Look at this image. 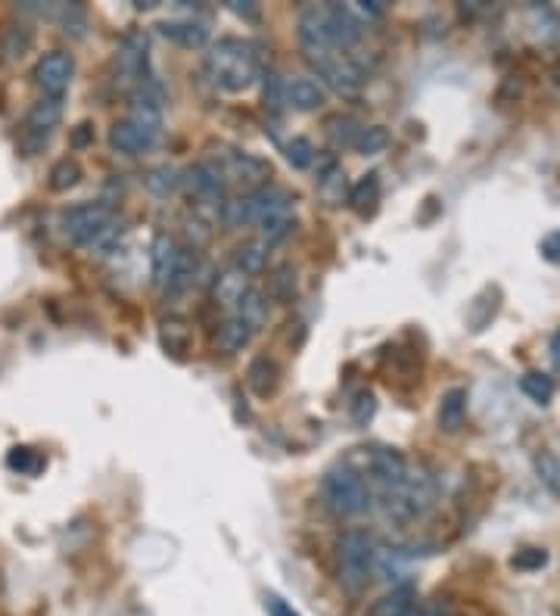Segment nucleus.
<instances>
[{"label":"nucleus","mask_w":560,"mask_h":616,"mask_svg":"<svg viewBox=\"0 0 560 616\" xmlns=\"http://www.w3.org/2000/svg\"><path fill=\"white\" fill-rule=\"evenodd\" d=\"M246 206H249V221H268L274 215H284L290 212V193L280 190L274 184H265L259 190H249L246 193Z\"/></svg>","instance_id":"2eb2a0df"},{"label":"nucleus","mask_w":560,"mask_h":616,"mask_svg":"<svg viewBox=\"0 0 560 616\" xmlns=\"http://www.w3.org/2000/svg\"><path fill=\"white\" fill-rule=\"evenodd\" d=\"M147 66H150V38L144 28H131L119 38L116 56H112V75L119 84H134V91L140 84H147Z\"/></svg>","instance_id":"39448f33"},{"label":"nucleus","mask_w":560,"mask_h":616,"mask_svg":"<svg viewBox=\"0 0 560 616\" xmlns=\"http://www.w3.org/2000/svg\"><path fill=\"white\" fill-rule=\"evenodd\" d=\"M153 144H156V137L147 134V131H140L128 119H122V122H116L109 128V147L116 153H122V156H140V153H147Z\"/></svg>","instance_id":"6ab92c4d"},{"label":"nucleus","mask_w":560,"mask_h":616,"mask_svg":"<svg viewBox=\"0 0 560 616\" xmlns=\"http://www.w3.org/2000/svg\"><path fill=\"white\" fill-rule=\"evenodd\" d=\"M81 181V165L75 162V159H60L56 162L53 168H50V190H56V193H66V190H72L75 184Z\"/></svg>","instance_id":"e433bc0d"},{"label":"nucleus","mask_w":560,"mask_h":616,"mask_svg":"<svg viewBox=\"0 0 560 616\" xmlns=\"http://www.w3.org/2000/svg\"><path fill=\"white\" fill-rule=\"evenodd\" d=\"M532 467H536V476L542 480V486L560 498V458L551 455V452H536V458H532Z\"/></svg>","instance_id":"f704fd0d"},{"label":"nucleus","mask_w":560,"mask_h":616,"mask_svg":"<svg viewBox=\"0 0 560 616\" xmlns=\"http://www.w3.org/2000/svg\"><path fill=\"white\" fill-rule=\"evenodd\" d=\"M32 47V28L25 22H13L4 28V35H0V50H4L7 60H19V56Z\"/></svg>","instance_id":"7c9ffc66"},{"label":"nucleus","mask_w":560,"mask_h":616,"mask_svg":"<svg viewBox=\"0 0 560 616\" xmlns=\"http://www.w3.org/2000/svg\"><path fill=\"white\" fill-rule=\"evenodd\" d=\"M551 358H554V364L560 368V330L551 336Z\"/></svg>","instance_id":"864d4df0"},{"label":"nucleus","mask_w":560,"mask_h":616,"mask_svg":"<svg viewBox=\"0 0 560 616\" xmlns=\"http://www.w3.org/2000/svg\"><path fill=\"white\" fill-rule=\"evenodd\" d=\"M7 467L16 470V473H38L44 467V458L35 452V448L16 445V448H10V455H7Z\"/></svg>","instance_id":"37998d69"},{"label":"nucleus","mask_w":560,"mask_h":616,"mask_svg":"<svg viewBox=\"0 0 560 616\" xmlns=\"http://www.w3.org/2000/svg\"><path fill=\"white\" fill-rule=\"evenodd\" d=\"M246 386L256 392L259 399H268L277 389V364L268 355H256L246 368Z\"/></svg>","instance_id":"a878e982"},{"label":"nucleus","mask_w":560,"mask_h":616,"mask_svg":"<svg viewBox=\"0 0 560 616\" xmlns=\"http://www.w3.org/2000/svg\"><path fill=\"white\" fill-rule=\"evenodd\" d=\"M293 228H296V221H293L290 212L274 215V218L262 221V228H259V243H262L265 249H271V246H277V243H284V240L293 234Z\"/></svg>","instance_id":"473e14b6"},{"label":"nucleus","mask_w":560,"mask_h":616,"mask_svg":"<svg viewBox=\"0 0 560 616\" xmlns=\"http://www.w3.org/2000/svg\"><path fill=\"white\" fill-rule=\"evenodd\" d=\"M520 392L536 405H548L554 399V380L542 371H526L520 377Z\"/></svg>","instance_id":"2f4dec72"},{"label":"nucleus","mask_w":560,"mask_h":616,"mask_svg":"<svg viewBox=\"0 0 560 616\" xmlns=\"http://www.w3.org/2000/svg\"><path fill=\"white\" fill-rule=\"evenodd\" d=\"M116 221V209L109 203H78L63 212V234L75 246H91L109 224Z\"/></svg>","instance_id":"423d86ee"},{"label":"nucleus","mask_w":560,"mask_h":616,"mask_svg":"<svg viewBox=\"0 0 560 616\" xmlns=\"http://www.w3.org/2000/svg\"><path fill=\"white\" fill-rule=\"evenodd\" d=\"M411 616H448L442 607H424V610H414Z\"/></svg>","instance_id":"5fc2aeb1"},{"label":"nucleus","mask_w":560,"mask_h":616,"mask_svg":"<svg viewBox=\"0 0 560 616\" xmlns=\"http://www.w3.org/2000/svg\"><path fill=\"white\" fill-rule=\"evenodd\" d=\"M464 417H467V389L455 386L442 396L439 411H436V424L442 433H458L464 427Z\"/></svg>","instance_id":"5701e85b"},{"label":"nucleus","mask_w":560,"mask_h":616,"mask_svg":"<svg viewBox=\"0 0 560 616\" xmlns=\"http://www.w3.org/2000/svg\"><path fill=\"white\" fill-rule=\"evenodd\" d=\"M159 35L165 41H172L184 50H200L209 44V28L206 22H196V19H168L159 25Z\"/></svg>","instance_id":"f3484780"},{"label":"nucleus","mask_w":560,"mask_h":616,"mask_svg":"<svg viewBox=\"0 0 560 616\" xmlns=\"http://www.w3.org/2000/svg\"><path fill=\"white\" fill-rule=\"evenodd\" d=\"M178 252H181V243L168 234H159L153 240V249H150V274H153V284L159 290H165L168 277L175 271V262H178Z\"/></svg>","instance_id":"aec40b11"},{"label":"nucleus","mask_w":560,"mask_h":616,"mask_svg":"<svg viewBox=\"0 0 560 616\" xmlns=\"http://www.w3.org/2000/svg\"><path fill=\"white\" fill-rule=\"evenodd\" d=\"M265 312H268V299H265V293H259L256 287H249L246 290V296L237 302V308H234V315H240V318H246L249 324H262L265 321Z\"/></svg>","instance_id":"4c0bfd02"},{"label":"nucleus","mask_w":560,"mask_h":616,"mask_svg":"<svg viewBox=\"0 0 560 616\" xmlns=\"http://www.w3.org/2000/svg\"><path fill=\"white\" fill-rule=\"evenodd\" d=\"M299 44L305 50V56H318V53H327V50H340L333 44V35H330V22H327V10L324 4H305L299 10Z\"/></svg>","instance_id":"9d476101"},{"label":"nucleus","mask_w":560,"mask_h":616,"mask_svg":"<svg viewBox=\"0 0 560 616\" xmlns=\"http://www.w3.org/2000/svg\"><path fill=\"white\" fill-rule=\"evenodd\" d=\"M308 63H312V69L318 72L324 84H330V88L343 97H355L361 91L364 78H368L346 50H327L318 56H308Z\"/></svg>","instance_id":"0eeeda50"},{"label":"nucleus","mask_w":560,"mask_h":616,"mask_svg":"<svg viewBox=\"0 0 560 616\" xmlns=\"http://www.w3.org/2000/svg\"><path fill=\"white\" fill-rule=\"evenodd\" d=\"M181 187H187V193L200 206H209L215 212H221V206L228 203V181H224L221 165H215V162L190 165L181 175Z\"/></svg>","instance_id":"6e6552de"},{"label":"nucleus","mask_w":560,"mask_h":616,"mask_svg":"<svg viewBox=\"0 0 560 616\" xmlns=\"http://www.w3.org/2000/svg\"><path fill=\"white\" fill-rule=\"evenodd\" d=\"M377 196H380V175L371 172V175H364L361 181H355L349 187V206L361 215H368L377 203Z\"/></svg>","instance_id":"c85d7f7f"},{"label":"nucleus","mask_w":560,"mask_h":616,"mask_svg":"<svg viewBox=\"0 0 560 616\" xmlns=\"http://www.w3.org/2000/svg\"><path fill=\"white\" fill-rule=\"evenodd\" d=\"M268 293H271V299H277V302L293 299V293H296V271H293L290 265L274 268L271 277H268Z\"/></svg>","instance_id":"ea45409f"},{"label":"nucleus","mask_w":560,"mask_h":616,"mask_svg":"<svg viewBox=\"0 0 560 616\" xmlns=\"http://www.w3.org/2000/svg\"><path fill=\"white\" fill-rule=\"evenodd\" d=\"M539 249H542V256H545L548 262H560V231L548 234V237L539 243Z\"/></svg>","instance_id":"09e8293b"},{"label":"nucleus","mask_w":560,"mask_h":616,"mask_svg":"<svg viewBox=\"0 0 560 616\" xmlns=\"http://www.w3.org/2000/svg\"><path fill=\"white\" fill-rule=\"evenodd\" d=\"M88 144H94V125H91V122H81V125L72 131V147L81 150V147H88Z\"/></svg>","instance_id":"de8ad7c7"},{"label":"nucleus","mask_w":560,"mask_h":616,"mask_svg":"<svg viewBox=\"0 0 560 616\" xmlns=\"http://www.w3.org/2000/svg\"><path fill=\"white\" fill-rule=\"evenodd\" d=\"M414 601H417V588L411 582H399V585H392L389 592H383L364 616H411Z\"/></svg>","instance_id":"a211bd4d"},{"label":"nucleus","mask_w":560,"mask_h":616,"mask_svg":"<svg viewBox=\"0 0 560 616\" xmlns=\"http://www.w3.org/2000/svg\"><path fill=\"white\" fill-rule=\"evenodd\" d=\"M284 153H287V162L293 165V168H312L315 165V156H318V150H315V144L308 137H293V140H287V147H284Z\"/></svg>","instance_id":"a19ab883"},{"label":"nucleus","mask_w":560,"mask_h":616,"mask_svg":"<svg viewBox=\"0 0 560 616\" xmlns=\"http://www.w3.org/2000/svg\"><path fill=\"white\" fill-rule=\"evenodd\" d=\"M252 333H256V324H249V321L240 318V315H231L228 321L218 327L215 340H218V349H221V352L234 355V352H243V349L249 346Z\"/></svg>","instance_id":"393cba45"},{"label":"nucleus","mask_w":560,"mask_h":616,"mask_svg":"<svg viewBox=\"0 0 560 616\" xmlns=\"http://www.w3.org/2000/svg\"><path fill=\"white\" fill-rule=\"evenodd\" d=\"M327 10V22H330V35H333V44L346 50L352 44L361 41L364 35V19H358V13L346 4H324Z\"/></svg>","instance_id":"4468645a"},{"label":"nucleus","mask_w":560,"mask_h":616,"mask_svg":"<svg viewBox=\"0 0 560 616\" xmlns=\"http://www.w3.org/2000/svg\"><path fill=\"white\" fill-rule=\"evenodd\" d=\"M377 570V542L364 529H346L336 536V579L346 592H361Z\"/></svg>","instance_id":"f03ea898"},{"label":"nucleus","mask_w":560,"mask_h":616,"mask_svg":"<svg viewBox=\"0 0 560 616\" xmlns=\"http://www.w3.org/2000/svg\"><path fill=\"white\" fill-rule=\"evenodd\" d=\"M324 100H327V91L315 75L287 78V106H293L296 112H315L324 106Z\"/></svg>","instance_id":"dca6fc26"},{"label":"nucleus","mask_w":560,"mask_h":616,"mask_svg":"<svg viewBox=\"0 0 560 616\" xmlns=\"http://www.w3.org/2000/svg\"><path fill=\"white\" fill-rule=\"evenodd\" d=\"M128 122L137 125L140 131H147L159 137L162 131V94L156 91V84H140L137 91L128 97Z\"/></svg>","instance_id":"9b49d317"},{"label":"nucleus","mask_w":560,"mask_h":616,"mask_svg":"<svg viewBox=\"0 0 560 616\" xmlns=\"http://www.w3.org/2000/svg\"><path fill=\"white\" fill-rule=\"evenodd\" d=\"M246 290H249V277L240 274L237 268H224L212 280V299L221 308H237V302L246 296Z\"/></svg>","instance_id":"4be33fe9"},{"label":"nucleus","mask_w":560,"mask_h":616,"mask_svg":"<svg viewBox=\"0 0 560 616\" xmlns=\"http://www.w3.org/2000/svg\"><path fill=\"white\" fill-rule=\"evenodd\" d=\"M262 103L271 116H280L287 106V78L274 72V69H265L262 72Z\"/></svg>","instance_id":"cd10ccee"},{"label":"nucleus","mask_w":560,"mask_h":616,"mask_svg":"<svg viewBox=\"0 0 560 616\" xmlns=\"http://www.w3.org/2000/svg\"><path fill=\"white\" fill-rule=\"evenodd\" d=\"M72 75H75V60H72V53H66V50L44 53L32 69V81H35V88L41 91V97H63Z\"/></svg>","instance_id":"1a4fd4ad"},{"label":"nucleus","mask_w":560,"mask_h":616,"mask_svg":"<svg viewBox=\"0 0 560 616\" xmlns=\"http://www.w3.org/2000/svg\"><path fill=\"white\" fill-rule=\"evenodd\" d=\"M162 346L172 352V355L187 352V346H190V327H187L184 321H178V318L165 321V324H162Z\"/></svg>","instance_id":"79ce46f5"},{"label":"nucleus","mask_w":560,"mask_h":616,"mask_svg":"<svg viewBox=\"0 0 560 616\" xmlns=\"http://www.w3.org/2000/svg\"><path fill=\"white\" fill-rule=\"evenodd\" d=\"M60 119H63V97H41L32 103V109H28L25 131L47 137L56 125H60Z\"/></svg>","instance_id":"412c9836"},{"label":"nucleus","mask_w":560,"mask_h":616,"mask_svg":"<svg viewBox=\"0 0 560 616\" xmlns=\"http://www.w3.org/2000/svg\"><path fill=\"white\" fill-rule=\"evenodd\" d=\"M265 610H268V616H299L284 598H277V595H268V598H265Z\"/></svg>","instance_id":"8fccbe9b"},{"label":"nucleus","mask_w":560,"mask_h":616,"mask_svg":"<svg viewBox=\"0 0 560 616\" xmlns=\"http://www.w3.org/2000/svg\"><path fill=\"white\" fill-rule=\"evenodd\" d=\"M529 28H532V35H536L542 44H551L560 38V16L554 7L548 4H532L529 7Z\"/></svg>","instance_id":"bb28decb"},{"label":"nucleus","mask_w":560,"mask_h":616,"mask_svg":"<svg viewBox=\"0 0 560 616\" xmlns=\"http://www.w3.org/2000/svg\"><path fill=\"white\" fill-rule=\"evenodd\" d=\"M56 16H60L63 28L72 35H84V25H88V13H84L81 4H63L56 7Z\"/></svg>","instance_id":"49530a36"},{"label":"nucleus","mask_w":560,"mask_h":616,"mask_svg":"<svg viewBox=\"0 0 560 616\" xmlns=\"http://www.w3.org/2000/svg\"><path fill=\"white\" fill-rule=\"evenodd\" d=\"M324 128H327V137L333 147H355L358 131H361V125L352 116H343V112L340 116H330Z\"/></svg>","instance_id":"72a5a7b5"},{"label":"nucleus","mask_w":560,"mask_h":616,"mask_svg":"<svg viewBox=\"0 0 560 616\" xmlns=\"http://www.w3.org/2000/svg\"><path fill=\"white\" fill-rule=\"evenodd\" d=\"M548 564V551L545 548H523L511 557V567L520 573H536Z\"/></svg>","instance_id":"a18cd8bd"},{"label":"nucleus","mask_w":560,"mask_h":616,"mask_svg":"<svg viewBox=\"0 0 560 616\" xmlns=\"http://www.w3.org/2000/svg\"><path fill=\"white\" fill-rule=\"evenodd\" d=\"M386 514L396 517V520H414L424 514L430 504L436 501V480L427 470H417L396 486V489H386Z\"/></svg>","instance_id":"20e7f679"},{"label":"nucleus","mask_w":560,"mask_h":616,"mask_svg":"<svg viewBox=\"0 0 560 616\" xmlns=\"http://www.w3.org/2000/svg\"><path fill=\"white\" fill-rule=\"evenodd\" d=\"M389 147V131L383 125H368L358 131V140H355V150L361 156H377Z\"/></svg>","instance_id":"58836bf2"},{"label":"nucleus","mask_w":560,"mask_h":616,"mask_svg":"<svg viewBox=\"0 0 560 616\" xmlns=\"http://www.w3.org/2000/svg\"><path fill=\"white\" fill-rule=\"evenodd\" d=\"M203 69L215 88L228 91V94L249 91L265 72L259 63L256 44L243 41V38H218L215 44H209Z\"/></svg>","instance_id":"f257e3e1"},{"label":"nucleus","mask_w":560,"mask_h":616,"mask_svg":"<svg viewBox=\"0 0 560 616\" xmlns=\"http://www.w3.org/2000/svg\"><path fill=\"white\" fill-rule=\"evenodd\" d=\"M265 262H268V249L262 243H243L234 249V262L231 268H237L240 274L246 277H256L265 271Z\"/></svg>","instance_id":"c756f323"},{"label":"nucleus","mask_w":560,"mask_h":616,"mask_svg":"<svg viewBox=\"0 0 560 616\" xmlns=\"http://www.w3.org/2000/svg\"><path fill=\"white\" fill-rule=\"evenodd\" d=\"M368 470L386 492V489H396L408 476V461H405V455L399 452V448L377 445V448H371V455H368Z\"/></svg>","instance_id":"f8f14e48"},{"label":"nucleus","mask_w":560,"mask_h":616,"mask_svg":"<svg viewBox=\"0 0 560 616\" xmlns=\"http://www.w3.org/2000/svg\"><path fill=\"white\" fill-rule=\"evenodd\" d=\"M196 277H200V256H196L193 246H181L175 271H172V277H168V284H165V293H172V296L187 293L193 287Z\"/></svg>","instance_id":"b1692460"},{"label":"nucleus","mask_w":560,"mask_h":616,"mask_svg":"<svg viewBox=\"0 0 560 616\" xmlns=\"http://www.w3.org/2000/svg\"><path fill=\"white\" fill-rule=\"evenodd\" d=\"M358 13H361L364 19H380L386 10H383L380 4H374V0H361V4H358Z\"/></svg>","instance_id":"603ef678"},{"label":"nucleus","mask_w":560,"mask_h":616,"mask_svg":"<svg viewBox=\"0 0 560 616\" xmlns=\"http://www.w3.org/2000/svg\"><path fill=\"white\" fill-rule=\"evenodd\" d=\"M349 414L355 420V427H368L371 424V417L377 414V399H374V392L371 389H361L355 392V399L349 405Z\"/></svg>","instance_id":"c03bdc74"},{"label":"nucleus","mask_w":560,"mask_h":616,"mask_svg":"<svg viewBox=\"0 0 560 616\" xmlns=\"http://www.w3.org/2000/svg\"><path fill=\"white\" fill-rule=\"evenodd\" d=\"M228 10L237 13V16H243V19H249V22H256V19H259V7H256V4H240V0H231Z\"/></svg>","instance_id":"3c124183"},{"label":"nucleus","mask_w":560,"mask_h":616,"mask_svg":"<svg viewBox=\"0 0 560 616\" xmlns=\"http://www.w3.org/2000/svg\"><path fill=\"white\" fill-rule=\"evenodd\" d=\"M321 498L336 517H358L371 508V489L352 467H333L321 480Z\"/></svg>","instance_id":"7ed1b4c3"},{"label":"nucleus","mask_w":560,"mask_h":616,"mask_svg":"<svg viewBox=\"0 0 560 616\" xmlns=\"http://www.w3.org/2000/svg\"><path fill=\"white\" fill-rule=\"evenodd\" d=\"M144 184H147L150 193H156V196H162V200H165L168 193H175L181 187V172H178V168H172V165H159V168H153V172L144 178Z\"/></svg>","instance_id":"c9c22d12"},{"label":"nucleus","mask_w":560,"mask_h":616,"mask_svg":"<svg viewBox=\"0 0 560 616\" xmlns=\"http://www.w3.org/2000/svg\"><path fill=\"white\" fill-rule=\"evenodd\" d=\"M224 181H237V184H246L252 190H259L268 184V175H271V165L259 156L252 153H228L224 159Z\"/></svg>","instance_id":"ddd939ff"}]
</instances>
